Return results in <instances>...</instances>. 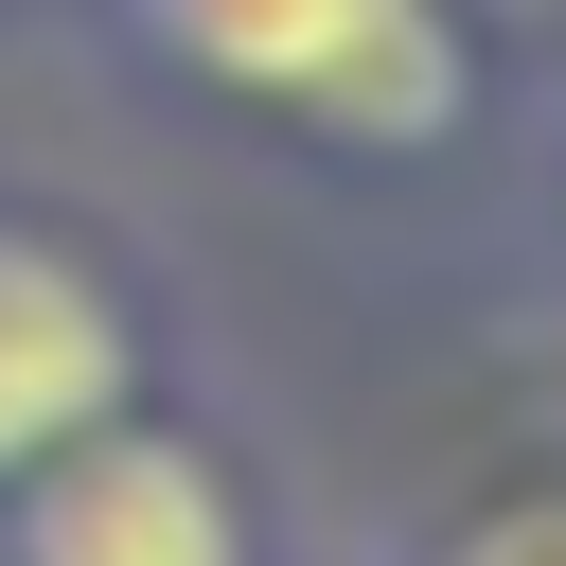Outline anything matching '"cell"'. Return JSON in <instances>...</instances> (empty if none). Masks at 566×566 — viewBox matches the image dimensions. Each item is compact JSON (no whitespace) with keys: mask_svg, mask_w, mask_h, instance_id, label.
Segmentation results:
<instances>
[{"mask_svg":"<svg viewBox=\"0 0 566 566\" xmlns=\"http://www.w3.org/2000/svg\"><path fill=\"white\" fill-rule=\"evenodd\" d=\"M106 407H124V301L53 230H0V478H35L53 442H88Z\"/></svg>","mask_w":566,"mask_h":566,"instance_id":"3","label":"cell"},{"mask_svg":"<svg viewBox=\"0 0 566 566\" xmlns=\"http://www.w3.org/2000/svg\"><path fill=\"white\" fill-rule=\"evenodd\" d=\"M442 566H566V495H531V513H478Z\"/></svg>","mask_w":566,"mask_h":566,"instance_id":"4","label":"cell"},{"mask_svg":"<svg viewBox=\"0 0 566 566\" xmlns=\"http://www.w3.org/2000/svg\"><path fill=\"white\" fill-rule=\"evenodd\" d=\"M18 566H248V513L195 442H142V424H88L35 460V513H18Z\"/></svg>","mask_w":566,"mask_h":566,"instance_id":"2","label":"cell"},{"mask_svg":"<svg viewBox=\"0 0 566 566\" xmlns=\"http://www.w3.org/2000/svg\"><path fill=\"white\" fill-rule=\"evenodd\" d=\"M212 88H265L301 124H354V142H424L460 124V35L442 0H142Z\"/></svg>","mask_w":566,"mask_h":566,"instance_id":"1","label":"cell"}]
</instances>
